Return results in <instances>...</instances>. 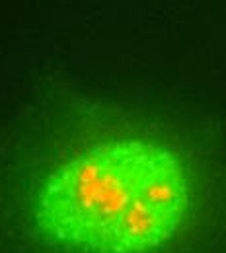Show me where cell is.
I'll return each mask as SVG.
<instances>
[{
  "label": "cell",
  "mask_w": 226,
  "mask_h": 253,
  "mask_svg": "<svg viewBox=\"0 0 226 253\" xmlns=\"http://www.w3.org/2000/svg\"><path fill=\"white\" fill-rule=\"evenodd\" d=\"M191 209L180 156L158 142L92 144L59 164L35 203L39 230L80 253H148L166 246Z\"/></svg>",
  "instance_id": "1"
}]
</instances>
